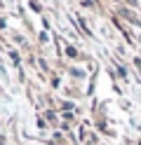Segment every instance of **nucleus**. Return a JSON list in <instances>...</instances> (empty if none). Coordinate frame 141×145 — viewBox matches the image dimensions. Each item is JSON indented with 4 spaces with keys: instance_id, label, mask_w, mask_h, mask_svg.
Listing matches in <instances>:
<instances>
[{
    "instance_id": "1",
    "label": "nucleus",
    "mask_w": 141,
    "mask_h": 145,
    "mask_svg": "<svg viewBox=\"0 0 141 145\" xmlns=\"http://www.w3.org/2000/svg\"><path fill=\"white\" fill-rule=\"evenodd\" d=\"M66 54H68V56H71V59H75V56H78V52H75L73 47H66Z\"/></svg>"
}]
</instances>
